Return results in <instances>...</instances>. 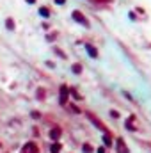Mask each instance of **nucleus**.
<instances>
[{
	"label": "nucleus",
	"mask_w": 151,
	"mask_h": 153,
	"mask_svg": "<svg viewBox=\"0 0 151 153\" xmlns=\"http://www.w3.org/2000/svg\"><path fill=\"white\" fill-rule=\"evenodd\" d=\"M64 2H66V0H55V4H59V6H62Z\"/></svg>",
	"instance_id": "4468645a"
},
{
	"label": "nucleus",
	"mask_w": 151,
	"mask_h": 153,
	"mask_svg": "<svg viewBox=\"0 0 151 153\" xmlns=\"http://www.w3.org/2000/svg\"><path fill=\"white\" fill-rule=\"evenodd\" d=\"M80 71H82V66H80V64H73V73H77V75H78Z\"/></svg>",
	"instance_id": "9b49d317"
},
{
	"label": "nucleus",
	"mask_w": 151,
	"mask_h": 153,
	"mask_svg": "<svg viewBox=\"0 0 151 153\" xmlns=\"http://www.w3.org/2000/svg\"><path fill=\"white\" fill-rule=\"evenodd\" d=\"M98 153H105V149H103V148H100V149H98Z\"/></svg>",
	"instance_id": "dca6fc26"
},
{
	"label": "nucleus",
	"mask_w": 151,
	"mask_h": 153,
	"mask_svg": "<svg viewBox=\"0 0 151 153\" xmlns=\"http://www.w3.org/2000/svg\"><path fill=\"white\" fill-rule=\"evenodd\" d=\"M73 20L78 21V23H82V25H85V27H89V21L84 18V14L80 11H73Z\"/></svg>",
	"instance_id": "f257e3e1"
},
{
	"label": "nucleus",
	"mask_w": 151,
	"mask_h": 153,
	"mask_svg": "<svg viewBox=\"0 0 151 153\" xmlns=\"http://www.w3.org/2000/svg\"><path fill=\"white\" fill-rule=\"evenodd\" d=\"M25 2H27V4H34V2H36V0H25Z\"/></svg>",
	"instance_id": "2eb2a0df"
},
{
	"label": "nucleus",
	"mask_w": 151,
	"mask_h": 153,
	"mask_svg": "<svg viewBox=\"0 0 151 153\" xmlns=\"http://www.w3.org/2000/svg\"><path fill=\"white\" fill-rule=\"evenodd\" d=\"M50 151H52V153H59V151H60V144H59V142H53L52 148H50Z\"/></svg>",
	"instance_id": "1a4fd4ad"
},
{
	"label": "nucleus",
	"mask_w": 151,
	"mask_h": 153,
	"mask_svg": "<svg viewBox=\"0 0 151 153\" xmlns=\"http://www.w3.org/2000/svg\"><path fill=\"white\" fill-rule=\"evenodd\" d=\"M117 148H119V153H126V148L123 144V139H117Z\"/></svg>",
	"instance_id": "6e6552de"
},
{
	"label": "nucleus",
	"mask_w": 151,
	"mask_h": 153,
	"mask_svg": "<svg viewBox=\"0 0 151 153\" xmlns=\"http://www.w3.org/2000/svg\"><path fill=\"white\" fill-rule=\"evenodd\" d=\"M39 14H41L43 18H48V16H50V11H48L46 7H41V9H39Z\"/></svg>",
	"instance_id": "0eeeda50"
},
{
	"label": "nucleus",
	"mask_w": 151,
	"mask_h": 153,
	"mask_svg": "<svg viewBox=\"0 0 151 153\" xmlns=\"http://www.w3.org/2000/svg\"><path fill=\"white\" fill-rule=\"evenodd\" d=\"M84 151H85V153H91V151H93V148H91L89 144H85V146H84Z\"/></svg>",
	"instance_id": "ddd939ff"
},
{
	"label": "nucleus",
	"mask_w": 151,
	"mask_h": 153,
	"mask_svg": "<svg viewBox=\"0 0 151 153\" xmlns=\"http://www.w3.org/2000/svg\"><path fill=\"white\" fill-rule=\"evenodd\" d=\"M50 137H52L53 141H57V139L60 137V128H53L52 132H50Z\"/></svg>",
	"instance_id": "423d86ee"
},
{
	"label": "nucleus",
	"mask_w": 151,
	"mask_h": 153,
	"mask_svg": "<svg viewBox=\"0 0 151 153\" xmlns=\"http://www.w3.org/2000/svg\"><path fill=\"white\" fill-rule=\"evenodd\" d=\"M23 153H37V146L34 142H27L23 146Z\"/></svg>",
	"instance_id": "f03ea898"
},
{
	"label": "nucleus",
	"mask_w": 151,
	"mask_h": 153,
	"mask_svg": "<svg viewBox=\"0 0 151 153\" xmlns=\"http://www.w3.org/2000/svg\"><path fill=\"white\" fill-rule=\"evenodd\" d=\"M87 116H89V119H91V121H93V123H94V125H96L98 128H101V130H107V128H105V126L101 125V121H98V119H96V118H94L93 114H87Z\"/></svg>",
	"instance_id": "39448f33"
},
{
	"label": "nucleus",
	"mask_w": 151,
	"mask_h": 153,
	"mask_svg": "<svg viewBox=\"0 0 151 153\" xmlns=\"http://www.w3.org/2000/svg\"><path fill=\"white\" fill-rule=\"evenodd\" d=\"M85 50H87V54H89L93 59H96V57H98V52H96V48H94L93 45H85Z\"/></svg>",
	"instance_id": "20e7f679"
},
{
	"label": "nucleus",
	"mask_w": 151,
	"mask_h": 153,
	"mask_svg": "<svg viewBox=\"0 0 151 153\" xmlns=\"http://www.w3.org/2000/svg\"><path fill=\"white\" fill-rule=\"evenodd\" d=\"M66 102H68V87L62 85V87H60V103L64 105Z\"/></svg>",
	"instance_id": "7ed1b4c3"
},
{
	"label": "nucleus",
	"mask_w": 151,
	"mask_h": 153,
	"mask_svg": "<svg viewBox=\"0 0 151 153\" xmlns=\"http://www.w3.org/2000/svg\"><path fill=\"white\" fill-rule=\"evenodd\" d=\"M105 144H107V146H112V141H110L109 135H105Z\"/></svg>",
	"instance_id": "f8f14e48"
},
{
	"label": "nucleus",
	"mask_w": 151,
	"mask_h": 153,
	"mask_svg": "<svg viewBox=\"0 0 151 153\" xmlns=\"http://www.w3.org/2000/svg\"><path fill=\"white\" fill-rule=\"evenodd\" d=\"M6 25H7V29H9V30H14V21H13L11 18H9L7 21H6Z\"/></svg>",
	"instance_id": "9d476101"
}]
</instances>
